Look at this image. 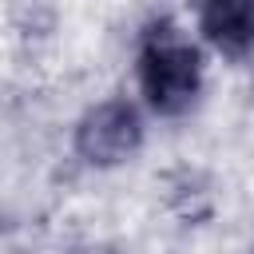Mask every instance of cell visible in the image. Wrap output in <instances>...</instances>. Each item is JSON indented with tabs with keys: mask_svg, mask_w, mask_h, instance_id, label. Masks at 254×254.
Masks as SVG:
<instances>
[{
	"mask_svg": "<svg viewBox=\"0 0 254 254\" xmlns=\"http://www.w3.org/2000/svg\"><path fill=\"white\" fill-rule=\"evenodd\" d=\"M135 67L147 107L163 119L187 115L202 95V56L171 20L147 24Z\"/></svg>",
	"mask_w": 254,
	"mask_h": 254,
	"instance_id": "1",
	"label": "cell"
},
{
	"mask_svg": "<svg viewBox=\"0 0 254 254\" xmlns=\"http://www.w3.org/2000/svg\"><path fill=\"white\" fill-rule=\"evenodd\" d=\"M143 147V115L131 99H103L75 123V155L87 167H119Z\"/></svg>",
	"mask_w": 254,
	"mask_h": 254,
	"instance_id": "2",
	"label": "cell"
},
{
	"mask_svg": "<svg viewBox=\"0 0 254 254\" xmlns=\"http://www.w3.org/2000/svg\"><path fill=\"white\" fill-rule=\"evenodd\" d=\"M194 16L218 56L242 60L254 52V0H194Z\"/></svg>",
	"mask_w": 254,
	"mask_h": 254,
	"instance_id": "3",
	"label": "cell"
}]
</instances>
